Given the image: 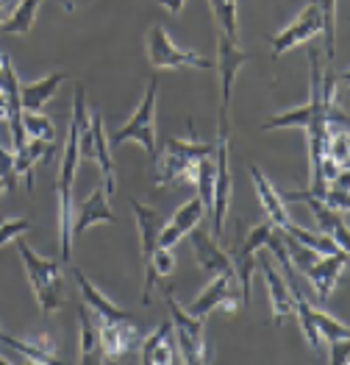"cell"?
Here are the masks:
<instances>
[{"mask_svg": "<svg viewBox=\"0 0 350 365\" xmlns=\"http://www.w3.org/2000/svg\"><path fill=\"white\" fill-rule=\"evenodd\" d=\"M87 115V95L78 84L73 95V115H70V128H67V148L58 170L56 198H58V243H61V262H70L73 254V182H75V168L81 162V148H78V134H81V120Z\"/></svg>", "mask_w": 350, "mask_h": 365, "instance_id": "6da1fadb", "label": "cell"}, {"mask_svg": "<svg viewBox=\"0 0 350 365\" xmlns=\"http://www.w3.org/2000/svg\"><path fill=\"white\" fill-rule=\"evenodd\" d=\"M53 153H56V148H53V143H48V140H31V143L26 140V145L14 151V170H17V176H26L28 190L33 187V179H31L33 165H36V162H51Z\"/></svg>", "mask_w": 350, "mask_h": 365, "instance_id": "4316f807", "label": "cell"}, {"mask_svg": "<svg viewBox=\"0 0 350 365\" xmlns=\"http://www.w3.org/2000/svg\"><path fill=\"white\" fill-rule=\"evenodd\" d=\"M208 153H214L211 143H198L195 137L192 140H175V137H170L164 143L161 159H156V184L167 187V184L195 182L198 159H203Z\"/></svg>", "mask_w": 350, "mask_h": 365, "instance_id": "277c9868", "label": "cell"}, {"mask_svg": "<svg viewBox=\"0 0 350 365\" xmlns=\"http://www.w3.org/2000/svg\"><path fill=\"white\" fill-rule=\"evenodd\" d=\"M89 123H92V159L100 165L103 170V179H106V195H115L117 187V176H115V159H112V143L106 137V128H103V118L97 112L89 115Z\"/></svg>", "mask_w": 350, "mask_h": 365, "instance_id": "7402d4cb", "label": "cell"}, {"mask_svg": "<svg viewBox=\"0 0 350 365\" xmlns=\"http://www.w3.org/2000/svg\"><path fill=\"white\" fill-rule=\"evenodd\" d=\"M67 81L64 73H51L39 81H26L20 84V98H23V109L26 112H42V106L58 92V87Z\"/></svg>", "mask_w": 350, "mask_h": 365, "instance_id": "484cf974", "label": "cell"}, {"mask_svg": "<svg viewBox=\"0 0 350 365\" xmlns=\"http://www.w3.org/2000/svg\"><path fill=\"white\" fill-rule=\"evenodd\" d=\"M3 192H6V182H3V179H0V195H3Z\"/></svg>", "mask_w": 350, "mask_h": 365, "instance_id": "60d3db41", "label": "cell"}, {"mask_svg": "<svg viewBox=\"0 0 350 365\" xmlns=\"http://www.w3.org/2000/svg\"><path fill=\"white\" fill-rule=\"evenodd\" d=\"M164 299L170 307V324H173V335L178 340V354H181V363L198 365L206 360V349H203V337H206V318H195L189 315L186 309H181V304L173 299V290L167 287L164 290Z\"/></svg>", "mask_w": 350, "mask_h": 365, "instance_id": "52a82bcc", "label": "cell"}, {"mask_svg": "<svg viewBox=\"0 0 350 365\" xmlns=\"http://www.w3.org/2000/svg\"><path fill=\"white\" fill-rule=\"evenodd\" d=\"M317 34H322V17L320 11H317V6H306L300 14H297V20L287 26V29L281 31L278 36H272V59H281L287 51H292L295 45H303V42H309V39H314Z\"/></svg>", "mask_w": 350, "mask_h": 365, "instance_id": "9a60e30c", "label": "cell"}, {"mask_svg": "<svg viewBox=\"0 0 350 365\" xmlns=\"http://www.w3.org/2000/svg\"><path fill=\"white\" fill-rule=\"evenodd\" d=\"M214 198H211V237L217 240L223 235V220L228 212L231 198V170H228V143H214Z\"/></svg>", "mask_w": 350, "mask_h": 365, "instance_id": "4fadbf2b", "label": "cell"}, {"mask_svg": "<svg viewBox=\"0 0 350 365\" xmlns=\"http://www.w3.org/2000/svg\"><path fill=\"white\" fill-rule=\"evenodd\" d=\"M31 229L28 220H3L0 223V245L6 243H14L20 235H26Z\"/></svg>", "mask_w": 350, "mask_h": 365, "instance_id": "d590c367", "label": "cell"}, {"mask_svg": "<svg viewBox=\"0 0 350 365\" xmlns=\"http://www.w3.org/2000/svg\"><path fill=\"white\" fill-rule=\"evenodd\" d=\"M250 61V53L236 45V39L220 34L217 36V59L214 67L220 73V112H217V143H231V92L239 70Z\"/></svg>", "mask_w": 350, "mask_h": 365, "instance_id": "3957f363", "label": "cell"}, {"mask_svg": "<svg viewBox=\"0 0 350 365\" xmlns=\"http://www.w3.org/2000/svg\"><path fill=\"white\" fill-rule=\"evenodd\" d=\"M23 128H26V137H31V140H48V143L56 140L53 120L39 115V112H26L23 109Z\"/></svg>", "mask_w": 350, "mask_h": 365, "instance_id": "836d02e7", "label": "cell"}, {"mask_svg": "<svg viewBox=\"0 0 350 365\" xmlns=\"http://www.w3.org/2000/svg\"><path fill=\"white\" fill-rule=\"evenodd\" d=\"M139 360L145 365H175L181 363V354L173 346V324H161L156 332L142 340L139 346Z\"/></svg>", "mask_w": 350, "mask_h": 365, "instance_id": "d6986e66", "label": "cell"}, {"mask_svg": "<svg viewBox=\"0 0 350 365\" xmlns=\"http://www.w3.org/2000/svg\"><path fill=\"white\" fill-rule=\"evenodd\" d=\"M115 220L117 217L112 212V207H109V195L100 187V190H95L87 201L78 207V215L73 217V237H81L89 226H97V223H109L112 226Z\"/></svg>", "mask_w": 350, "mask_h": 365, "instance_id": "44dd1931", "label": "cell"}, {"mask_svg": "<svg viewBox=\"0 0 350 365\" xmlns=\"http://www.w3.org/2000/svg\"><path fill=\"white\" fill-rule=\"evenodd\" d=\"M78 321H81V363L89 365L97 360L100 351V340H97V327H92L87 304L78 307Z\"/></svg>", "mask_w": 350, "mask_h": 365, "instance_id": "f546056e", "label": "cell"}, {"mask_svg": "<svg viewBox=\"0 0 350 365\" xmlns=\"http://www.w3.org/2000/svg\"><path fill=\"white\" fill-rule=\"evenodd\" d=\"M73 276H75V282H78V290H81V296H84V304L92 307L103 321H131V312H125L122 307H117L115 302H109L92 282H89L84 271L81 268H73Z\"/></svg>", "mask_w": 350, "mask_h": 365, "instance_id": "d4e9b609", "label": "cell"}, {"mask_svg": "<svg viewBox=\"0 0 350 365\" xmlns=\"http://www.w3.org/2000/svg\"><path fill=\"white\" fill-rule=\"evenodd\" d=\"M0 90L6 98V123L11 134V151L26 145V128H23V98H20V78L9 59V53H0Z\"/></svg>", "mask_w": 350, "mask_h": 365, "instance_id": "9c48e42d", "label": "cell"}, {"mask_svg": "<svg viewBox=\"0 0 350 365\" xmlns=\"http://www.w3.org/2000/svg\"><path fill=\"white\" fill-rule=\"evenodd\" d=\"M214 17H217V26H220V34L236 39V0H208Z\"/></svg>", "mask_w": 350, "mask_h": 365, "instance_id": "e575fe53", "label": "cell"}, {"mask_svg": "<svg viewBox=\"0 0 350 365\" xmlns=\"http://www.w3.org/2000/svg\"><path fill=\"white\" fill-rule=\"evenodd\" d=\"M312 321H314V327H317V335L325 337L328 343H334V340H348L350 337V329L342 321L331 318L328 312H320L317 307L312 309Z\"/></svg>", "mask_w": 350, "mask_h": 365, "instance_id": "d6a6232c", "label": "cell"}, {"mask_svg": "<svg viewBox=\"0 0 350 365\" xmlns=\"http://www.w3.org/2000/svg\"><path fill=\"white\" fill-rule=\"evenodd\" d=\"M0 365H9V360H6V357H3V354H0Z\"/></svg>", "mask_w": 350, "mask_h": 365, "instance_id": "b9f144b4", "label": "cell"}, {"mask_svg": "<svg viewBox=\"0 0 350 365\" xmlns=\"http://www.w3.org/2000/svg\"><path fill=\"white\" fill-rule=\"evenodd\" d=\"M203 201L201 198H192V201H186L184 207H178L175 215L170 217V223H164L161 226V232H159V248H173L181 237H186L195 226H201V220H203Z\"/></svg>", "mask_w": 350, "mask_h": 365, "instance_id": "ac0fdd59", "label": "cell"}, {"mask_svg": "<svg viewBox=\"0 0 350 365\" xmlns=\"http://www.w3.org/2000/svg\"><path fill=\"white\" fill-rule=\"evenodd\" d=\"M147 59H150L153 67H159V70H175V67L214 70V61H208L206 56L189 51V48L175 45L161 23L150 26V31H147Z\"/></svg>", "mask_w": 350, "mask_h": 365, "instance_id": "8992f818", "label": "cell"}, {"mask_svg": "<svg viewBox=\"0 0 350 365\" xmlns=\"http://www.w3.org/2000/svg\"><path fill=\"white\" fill-rule=\"evenodd\" d=\"M153 274H156V279L159 276H167V274H173V268H175V259H173V251L170 248H156V254H153Z\"/></svg>", "mask_w": 350, "mask_h": 365, "instance_id": "8d00e7d4", "label": "cell"}, {"mask_svg": "<svg viewBox=\"0 0 350 365\" xmlns=\"http://www.w3.org/2000/svg\"><path fill=\"white\" fill-rule=\"evenodd\" d=\"M214 153H208L203 159H198V168H195V187H198V198L203 201V212L211 215V198H214V176H217V168H214Z\"/></svg>", "mask_w": 350, "mask_h": 365, "instance_id": "f1b7e54d", "label": "cell"}, {"mask_svg": "<svg viewBox=\"0 0 350 365\" xmlns=\"http://www.w3.org/2000/svg\"><path fill=\"white\" fill-rule=\"evenodd\" d=\"M345 265H348V248H339V251H334V254H320V259L303 271L306 279L312 282L314 296H317L320 302H325V299L334 293L336 279L345 271Z\"/></svg>", "mask_w": 350, "mask_h": 365, "instance_id": "2e32d148", "label": "cell"}, {"mask_svg": "<svg viewBox=\"0 0 350 365\" xmlns=\"http://www.w3.org/2000/svg\"><path fill=\"white\" fill-rule=\"evenodd\" d=\"M42 0H20L17 9L0 23V31L3 34H17V36H26L36 20V11H39Z\"/></svg>", "mask_w": 350, "mask_h": 365, "instance_id": "83f0119b", "label": "cell"}, {"mask_svg": "<svg viewBox=\"0 0 350 365\" xmlns=\"http://www.w3.org/2000/svg\"><path fill=\"white\" fill-rule=\"evenodd\" d=\"M189 243H192V251H195V259L201 265V271L206 276H217V274H233V262L231 257L217 245V240L208 235V232H201L198 226L186 235Z\"/></svg>", "mask_w": 350, "mask_h": 365, "instance_id": "e0dca14e", "label": "cell"}, {"mask_svg": "<svg viewBox=\"0 0 350 365\" xmlns=\"http://www.w3.org/2000/svg\"><path fill=\"white\" fill-rule=\"evenodd\" d=\"M0 332H3V329H0Z\"/></svg>", "mask_w": 350, "mask_h": 365, "instance_id": "7bdbcfd3", "label": "cell"}, {"mask_svg": "<svg viewBox=\"0 0 350 365\" xmlns=\"http://www.w3.org/2000/svg\"><path fill=\"white\" fill-rule=\"evenodd\" d=\"M331 363L334 365H348V340H334L331 343Z\"/></svg>", "mask_w": 350, "mask_h": 365, "instance_id": "74e56055", "label": "cell"}, {"mask_svg": "<svg viewBox=\"0 0 350 365\" xmlns=\"http://www.w3.org/2000/svg\"><path fill=\"white\" fill-rule=\"evenodd\" d=\"M0 118H6V98H3V90H0Z\"/></svg>", "mask_w": 350, "mask_h": 365, "instance_id": "ab89813d", "label": "cell"}, {"mask_svg": "<svg viewBox=\"0 0 350 365\" xmlns=\"http://www.w3.org/2000/svg\"><path fill=\"white\" fill-rule=\"evenodd\" d=\"M0 343L9 346V349H14V351H20L28 363H36V365L58 363L56 343H53V337H48V335H39V337H33V340H23V337L3 335V332H0Z\"/></svg>", "mask_w": 350, "mask_h": 365, "instance_id": "cb8c5ba5", "label": "cell"}, {"mask_svg": "<svg viewBox=\"0 0 350 365\" xmlns=\"http://www.w3.org/2000/svg\"><path fill=\"white\" fill-rule=\"evenodd\" d=\"M270 232H272V223L270 220L253 226L250 235L245 237V243L239 245L236 254L231 257L233 274H236V282H239V299H242L245 307H250V279H253V268H256V254L264 248Z\"/></svg>", "mask_w": 350, "mask_h": 365, "instance_id": "30bf717a", "label": "cell"}, {"mask_svg": "<svg viewBox=\"0 0 350 365\" xmlns=\"http://www.w3.org/2000/svg\"><path fill=\"white\" fill-rule=\"evenodd\" d=\"M159 3H161V6L167 9V11H173V14H178V11L184 9V3H186V0H159Z\"/></svg>", "mask_w": 350, "mask_h": 365, "instance_id": "f35d334b", "label": "cell"}, {"mask_svg": "<svg viewBox=\"0 0 350 365\" xmlns=\"http://www.w3.org/2000/svg\"><path fill=\"white\" fill-rule=\"evenodd\" d=\"M281 198H284V201H303V204L312 210L314 223L320 226L322 235H328L339 248H348V220H345V212L328 207L325 201L314 198V195L306 192V190H303V192H281Z\"/></svg>", "mask_w": 350, "mask_h": 365, "instance_id": "7c38bea8", "label": "cell"}, {"mask_svg": "<svg viewBox=\"0 0 350 365\" xmlns=\"http://www.w3.org/2000/svg\"><path fill=\"white\" fill-rule=\"evenodd\" d=\"M156 98H159V81L150 78L139 109L134 112V118L125 123L122 128H117L115 137H112V145L139 143L147 151L153 165H156V159H159V151H156Z\"/></svg>", "mask_w": 350, "mask_h": 365, "instance_id": "5b68a950", "label": "cell"}, {"mask_svg": "<svg viewBox=\"0 0 350 365\" xmlns=\"http://www.w3.org/2000/svg\"><path fill=\"white\" fill-rule=\"evenodd\" d=\"M131 210L137 217V232H139V248H142V262H145V290H142V304H150V296H153V287H156V274H153V254L159 248V232L164 226L161 215L156 212L153 207L139 204V201H131Z\"/></svg>", "mask_w": 350, "mask_h": 365, "instance_id": "ba28073f", "label": "cell"}, {"mask_svg": "<svg viewBox=\"0 0 350 365\" xmlns=\"http://www.w3.org/2000/svg\"><path fill=\"white\" fill-rule=\"evenodd\" d=\"M239 282H236V274H217L211 276V282L206 284V290L192 302V304L186 307V312L189 315H195V318H206L208 312H214V309H236L239 307Z\"/></svg>", "mask_w": 350, "mask_h": 365, "instance_id": "8fae6325", "label": "cell"}, {"mask_svg": "<svg viewBox=\"0 0 350 365\" xmlns=\"http://www.w3.org/2000/svg\"><path fill=\"white\" fill-rule=\"evenodd\" d=\"M17 251H20V259L26 265V276H28V284L36 296L39 307L45 312H56L64 307V282H61V268H58L56 259H48V257H39L33 248H31L23 235L14 240Z\"/></svg>", "mask_w": 350, "mask_h": 365, "instance_id": "7a4b0ae2", "label": "cell"}, {"mask_svg": "<svg viewBox=\"0 0 350 365\" xmlns=\"http://www.w3.org/2000/svg\"><path fill=\"white\" fill-rule=\"evenodd\" d=\"M256 268L262 271L264 282H267V296H270V312H272V324L281 327L287 318L295 315V296L287 279L278 274V268L267 259V257H256Z\"/></svg>", "mask_w": 350, "mask_h": 365, "instance_id": "5bb4252c", "label": "cell"}, {"mask_svg": "<svg viewBox=\"0 0 350 365\" xmlns=\"http://www.w3.org/2000/svg\"><path fill=\"white\" fill-rule=\"evenodd\" d=\"M281 232H287L290 237L300 240L303 245H309V248H312V251H317V254H334V251H339V245L334 243L328 235H322V232H309V229H303V226H297V223L284 226Z\"/></svg>", "mask_w": 350, "mask_h": 365, "instance_id": "4dcf8cb0", "label": "cell"}, {"mask_svg": "<svg viewBox=\"0 0 350 365\" xmlns=\"http://www.w3.org/2000/svg\"><path fill=\"white\" fill-rule=\"evenodd\" d=\"M137 327H131L128 321H100L97 340H100V351H106V357H122L125 351H131L137 346Z\"/></svg>", "mask_w": 350, "mask_h": 365, "instance_id": "ffe728a7", "label": "cell"}, {"mask_svg": "<svg viewBox=\"0 0 350 365\" xmlns=\"http://www.w3.org/2000/svg\"><path fill=\"white\" fill-rule=\"evenodd\" d=\"M250 176H253V184H256V192H259V201H262L267 220H270L275 229L290 226L292 220H290V212H287V201L281 198V192H278V190L270 184V179L264 176L256 165L250 168Z\"/></svg>", "mask_w": 350, "mask_h": 365, "instance_id": "603a6c76", "label": "cell"}, {"mask_svg": "<svg viewBox=\"0 0 350 365\" xmlns=\"http://www.w3.org/2000/svg\"><path fill=\"white\" fill-rule=\"evenodd\" d=\"M312 6H317L322 17V36H325V53L328 61H334V39H336V0H309Z\"/></svg>", "mask_w": 350, "mask_h": 365, "instance_id": "1f68e13d", "label": "cell"}]
</instances>
